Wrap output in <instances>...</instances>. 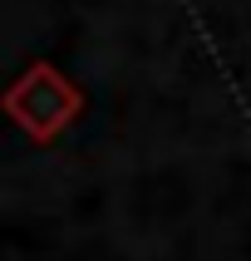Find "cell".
I'll return each mask as SVG.
<instances>
[{
	"label": "cell",
	"instance_id": "1",
	"mask_svg": "<svg viewBox=\"0 0 251 261\" xmlns=\"http://www.w3.org/2000/svg\"><path fill=\"white\" fill-rule=\"evenodd\" d=\"M5 109H10L25 128H35V138H49V128H59V118L74 109V94L59 84L49 69H35L20 89L5 94Z\"/></svg>",
	"mask_w": 251,
	"mask_h": 261
}]
</instances>
